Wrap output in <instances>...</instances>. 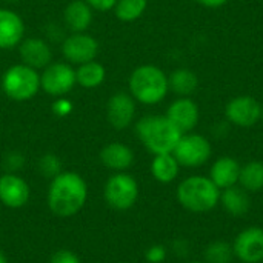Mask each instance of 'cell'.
Masks as SVG:
<instances>
[{"label": "cell", "mask_w": 263, "mask_h": 263, "mask_svg": "<svg viewBox=\"0 0 263 263\" xmlns=\"http://www.w3.org/2000/svg\"><path fill=\"white\" fill-rule=\"evenodd\" d=\"M88 185L74 171H62L51 179L48 188V206L59 217L76 216L86 203Z\"/></svg>", "instance_id": "obj_1"}, {"label": "cell", "mask_w": 263, "mask_h": 263, "mask_svg": "<svg viewBox=\"0 0 263 263\" xmlns=\"http://www.w3.org/2000/svg\"><path fill=\"white\" fill-rule=\"evenodd\" d=\"M136 134L151 154L173 153L183 133L166 116H145L136 122Z\"/></svg>", "instance_id": "obj_2"}, {"label": "cell", "mask_w": 263, "mask_h": 263, "mask_svg": "<svg viewBox=\"0 0 263 263\" xmlns=\"http://www.w3.org/2000/svg\"><path fill=\"white\" fill-rule=\"evenodd\" d=\"M129 94L142 105H157L170 92L168 76L156 65H140L129 74Z\"/></svg>", "instance_id": "obj_3"}, {"label": "cell", "mask_w": 263, "mask_h": 263, "mask_svg": "<svg viewBox=\"0 0 263 263\" xmlns=\"http://www.w3.org/2000/svg\"><path fill=\"white\" fill-rule=\"evenodd\" d=\"M179 203L191 213H208L219 205L220 190L205 176H190L177 186Z\"/></svg>", "instance_id": "obj_4"}, {"label": "cell", "mask_w": 263, "mask_h": 263, "mask_svg": "<svg viewBox=\"0 0 263 263\" xmlns=\"http://www.w3.org/2000/svg\"><path fill=\"white\" fill-rule=\"evenodd\" d=\"M0 88L3 94L12 102L32 100L40 88V72L25 63H14L2 72Z\"/></svg>", "instance_id": "obj_5"}, {"label": "cell", "mask_w": 263, "mask_h": 263, "mask_svg": "<svg viewBox=\"0 0 263 263\" xmlns=\"http://www.w3.org/2000/svg\"><path fill=\"white\" fill-rule=\"evenodd\" d=\"M103 196L111 208L126 211L133 208L139 199V183L128 173H116L106 180Z\"/></svg>", "instance_id": "obj_6"}, {"label": "cell", "mask_w": 263, "mask_h": 263, "mask_svg": "<svg viewBox=\"0 0 263 263\" xmlns=\"http://www.w3.org/2000/svg\"><path fill=\"white\" fill-rule=\"evenodd\" d=\"M76 85V69L68 62H51L40 72V88L51 97L69 94Z\"/></svg>", "instance_id": "obj_7"}, {"label": "cell", "mask_w": 263, "mask_h": 263, "mask_svg": "<svg viewBox=\"0 0 263 263\" xmlns=\"http://www.w3.org/2000/svg\"><path fill=\"white\" fill-rule=\"evenodd\" d=\"M173 154L180 163V166L199 168L210 160L213 148L206 137L196 133H186L180 137Z\"/></svg>", "instance_id": "obj_8"}, {"label": "cell", "mask_w": 263, "mask_h": 263, "mask_svg": "<svg viewBox=\"0 0 263 263\" xmlns=\"http://www.w3.org/2000/svg\"><path fill=\"white\" fill-rule=\"evenodd\" d=\"M100 45L89 32H71L62 42V55L72 66L96 60Z\"/></svg>", "instance_id": "obj_9"}, {"label": "cell", "mask_w": 263, "mask_h": 263, "mask_svg": "<svg viewBox=\"0 0 263 263\" xmlns=\"http://www.w3.org/2000/svg\"><path fill=\"white\" fill-rule=\"evenodd\" d=\"M137 102L129 92L125 91H117L112 96H109L106 102V120L108 123L117 129H126L134 123L136 112H137Z\"/></svg>", "instance_id": "obj_10"}, {"label": "cell", "mask_w": 263, "mask_h": 263, "mask_svg": "<svg viewBox=\"0 0 263 263\" xmlns=\"http://www.w3.org/2000/svg\"><path fill=\"white\" fill-rule=\"evenodd\" d=\"M225 117L231 125L251 128L262 117V105L251 96H237L227 103Z\"/></svg>", "instance_id": "obj_11"}, {"label": "cell", "mask_w": 263, "mask_h": 263, "mask_svg": "<svg viewBox=\"0 0 263 263\" xmlns=\"http://www.w3.org/2000/svg\"><path fill=\"white\" fill-rule=\"evenodd\" d=\"M233 253L242 263L263 262V228L248 227L233 242Z\"/></svg>", "instance_id": "obj_12"}, {"label": "cell", "mask_w": 263, "mask_h": 263, "mask_svg": "<svg viewBox=\"0 0 263 263\" xmlns=\"http://www.w3.org/2000/svg\"><path fill=\"white\" fill-rule=\"evenodd\" d=\"M20 62L40 71L52 62V49L49 43L40 37H25L17 46Z\"/></svg>", "instance_id": "obj_13"}, {"label": "cell", "mask_w": 263, "mask_h": 263, "mask_svg": "<svg viewBox=\"0 0 263 263\" xmlns=\"http://www.w3.org/2000/svg\"><path fill=\"white\" fill-rule=\"evenodd\" d=\"M25 22L20 14L9 8H0V49L17 48L25 39Z\"/></svg>", "instance_id": "obj_14"}, {"label": "cell", "mask_w": 263, "mask_h": 263, "mask_svg": "<svg viewBox=\"0 0 263 263\" xmlns=\"http://www.w3.org/2000/svg\"><path fill=\"white\" fill-rule=\"evenodd\" d=\"M29 185L15 173H5L0 177V202L12 210L22 208L29 200Z\"/></svg>", "instance_id": "obj_15"}, {"label": "cell", "mask_w": 263, "mask_h": 263, "mask_svg": "<svg viewBox=\"0 0 263 263\" xmlns=\"http://www.w3.org/2000/svg\"><path fill=\"white\" fill-rule=\"evenodd\" d=\"M183 134L191 133L200 119V111L197 103L190 97H179L170 103L165 114Z\"/></svg>", "instance_id": "obj_16"}, {"label": "cell", "mask_w": 263, "mask_h": 263, "mask_svg": "<svg viewBox=\"0 0 263 263\" xmlns=\"http://www.w3.org/2000/svg\"><path fill=\"white\" fill-rule=\"evenodd\" d=\"M99 159L105 168L116 173H125L134 163V151L122 142H111L100 149Z\"/></svg>", "instance_id": "obj_17"}, {"label": "cell", "mask_w": 263, "mask_h": 263, "mask_svg": "<svg viewBox=\"0 0 263 263\" xmlns=\"http://www.w3.org/2000/svg\"><path fill=\"white\" fill-rule=\"evenodd\" d=\"M240 163L230 156L219 157L210 170V179L213 183L222 191L227 188H231L234 185H239V177H240Z\"/></svg>", "instance_id": "obj_18"}, {"label": "cell", "mask_w": 263, "mask_h": 263, "mask_svg": "<svg viewBox=\"0 0 263 263\" xmlns=\"http://www.w3.org/2000/svg\"><path fill=\"white\" fill-rule=\"evenodd\" d=\"M92 11L85 0H71L63 9V23L71 32H86L94 18Z\"/></svg>", "instance_id": "obj_19"}, {"label": "cell", "mask_w": 263, "mask_h": 263, "mask_svg": "<svg viewBox=\"0 0 263 263\" xmlns=\"http://www.w3.org/2000/svg\"><path fill=\"white\" fill-rule=\"evenodd\" d=\"M219 205H222L223 211L233 217H243L248 214L251 208V200L248 191H245L240 185H234L231 188L220 191Z\"/></svg>", "instance_id": "obj_20"}, {"label": "cell", "mask_w": 263, "mask_h": 263, "mask_svg": "<svg viewBox=\"0 0 263 263\" xmlns=\"http://www.w3.org/2000/svg\"><path fill=\"white\" fill-rule=\"evenodd\" d=\"M105 79L106 69L97 60L86 62L76 68V82L83 89H96L103 85Z\"/></svg>", "instance_id": "obj_21"}, {"label": "cell", "mask_w": 263, "mask_h": 263, "mask_svg": "<svg viewBox=\"0 0 263 263\" xmlns=\"http://www.w3.org/2000/svg\"><path fill=\"white\" fill-rule=\"evenodd\" d=\"M180 163L173 153L156 154L151 162V174L160 183H171L179 177Z\"/></svg>", "instance_id": "obj_22"}, {"label": "cell", "mask_w": 263, "mask_h": 263, "mask_svg": "<svg viewBox=\"0 0 263 263\" xmlns=\"http://www.w3.org/2000/svg\"><path fill=\"white\" fill-rule=\"evenodd\" d=\"M168 83L170 89L179 97H190L196 92L199 86V79L194 71L188 68H179L168 76Z\"/></svg>", "instance_id": "obj_23"}, {"label": "cell", "mask_w": 263, "mask_h": 263, "mask_svg": "<svg viewBox=\"0 0 263 263\" xmlns=\"http://www.w3.org/2000/svg\"><path fill=\"white\" fill-rule=\"evenodd\" d=\"M239 185L248 193H259L263 190V162L251 160L240 168Z\"/></svg>", "instance_id": "obj_24"}, {"label": "cell", "mask_w": 263, "mask_h": 263, "mask_svg": "<svg viewBox=\"0 0 263 263\" xmlns=\"http://www.w3.org/2000/svg\"><path fill=\"white\" fill-rule=\"evenodd\" d=\"M148 8V0H117L114 14L120 22L129 23L139 20Z\"/></svg>", "instance_id": "obj_25"}, {"label": "cell", "mask_w": 263, "mask_h": 263, "mask_svg": "<svg viewBox=\"0 0 263 263\" xmlns=\"http://www.w3.org/2000/svg\"><path fill=\"white\" fill-rule=\"evenodd\" d=\"M203 257L205 263H231L234 257L233 245L225 240H214L205 248Z\"/></svg>", "instance_id": "obj_26"}, {"label": "cell", "mask_w": 263, "mask_h": 263, "mask_svg": "<svg viewBox=\"0 0 263 263\" xmlns=\"http://www.w3.org/2000/svg\"><path fill=\"white\" fill-rule=\"evenodd\" d=\"M39 171L42 176L48 179H54L57 174L62 173V162L55 154H43L39 160Z\"/></svg>", "instance_id": "obj_27"}, {"label": "cell", "mask_w": 263, "mask_h": 263, "mask_svg": "<svg viewBox=\"0 0 263 263\" xmlns=\"http://www.w3.org/2000/svg\"><path fill=\"white\" fill-rule=\"evenodd\" d=\"M51 111L57 117H68L74 111V103L69 99H66L65 96L55 97V100L51 105Z\"/></svg>", "instance_id": "obj_28"}, {"label": "cell", "mask_w": 263, "mask_h": 263, "mask_svg": "<svg viewBox=\"0 0 263 263\" xmlns=\"http://www.w3.org/2000/svg\"><path fill=\"white\" fill-rule=\"evenodd\" d=\"M23 163H25V157L20 153H17V151L8 153L5 156V159H3V165H5V168H6L8 173H15L17 170L22 168Z\"/></svg>", "instance_id": "obj_29"}, {"label": "cell", "mask_w": 263, "mask_h": 263, "mask_svg": "<svg viewBox=\"0 0 263 263\" xmlns=\"http://www.w3.org/2000/svg\"><path fill=\"white\" fill-rule=\"evenodd\" d=\"M145 259L149 263H162L166 259V250L162 245H153L145 251Z\"/></svg>", "instance_id": "obj_30"}, {"label": "cell", "mask_w": 263, "mask_h": 263, "mask_svg": "<svg viewBox=\"0 0 263 263\" xmlns=\"http://www.w3.org/2000/svg\"><path fill=\"white\" fill-rule=\"evenodd\" d=\"M49 263H82L77 254H74L69 250H59L52 254Z\"/></svg>", "instance_id": "obj_31"}, {"label": "cell", "mask_w": 263, "mask_h": 263, "mask_svg": "<svg viewBox=\"0 0 263 263\" xmlns=\"http://www.w3.org/2000/svg\"><path fill=\"white\" fill-rule=\"evenodd\" d=\"M94 11L99 12H108L111 9H114L117 0H85Z\"/></svg>", "instance_id": "obj_32"}, {"label": "cell", "mask_w": 263, "mask_h": 263, "mask_svg": "<svg viewBox=\"0 0 263 263\" xmlns=\"http://www.w3.org/2000/svg\"><path fill=\"white\" fill-rule=\"evenodd\" d=\"M199 5L205 6V8H220L223 6L228 0H196Z\"/></svg>", "instance_id": "obj_33"}, {"label": "cell", "mask_w": 263, "mask_h": 263, "mask_svg": "<svg viewBox=\"0 0 263 263\" xmlns=\"http://www.w3.org/2000/svg\"><path fill=\"white\" fill-rule=\"evenodd\" d=\"M174 250L177 251V254H180V256H186V251H188V243H186L183 239H180V240H177V242H176V245H174Z\"/></svg>", "instance_id": "obj_34"}, {"label": "cell", "mask_w": 263, "mask_h": 263, "mask_svg": "<svg viewBox=\"0 0 263 263\" xmlns=\"http://www.w3.org/2000/svg\"><path fill=\"white\" fill-rule=\"evenodd\" d=\"M0 263H8V259H6V256H5V253L0 250Z\"/></svg>", "instance_id": "obj_35"}, {"label": "cell", "mask_w": 263, "mask_h": 263, "mask_svg": "<svg viewBox=\"0 0 263 263\" xmlns=\"http://www.w3.org/2000/svg\"><path fill=\"white\" fill-rule=\"evenodd\" d=\"M2 2H6V3H15V2H20V0H2Z\"/></svg>", "instance_id": "obj_36"}, {"label": "cell", "mask_w": 263, "mask_h": 263, "mask_svg": "<svg viewBox=\"0 0 263 263\" xmlns=\"http://www.w3.org/2000/svg\"><path fill=\"white\" fill-rule=\"evenodd\" d=\"M260 120L263 122V105H262V117H260Z\"/></svg>", "instance_id": "obj_37"}, {"label": "cell", "mask_w": 263, "mask_h": 263, "mask_svg": "<svg viewBox=\"0 0 263 263\" xmlns=\"http://www.w3.org/2000/svg\"><path fill=\"white\" fill-rule=\"evenodd\" d=\"M191 263H205V262H199V260H194V262H191Z\"/></svg>", "instance_id": "obj_38"}, {"label": "cell", "mask_w": 263, "mask_h": 263, "mask_svg": "<svg viewBox=\"0 0 263 263\" xmlns=\"http://www.w3.org/2000/svg\"><path fill=\"white\" fill-rule=\"evenodd\" d=\"M0 82H2V74H0Z\"/></svg>", "instance_id": "obj_39"}, {"label": "cell", "mask_w": 263, "mask_h": 263, "mask_svg": "<svg viewBox=\"0 0 263 263\" xmlns=\"http://www.w3.org/2000/svg\"><path fill=\"white\" fill-rule=\"evenodd\" d=\"M262 263H263V262H262Z\"/></svg>", "instance_id": "obj_40"}]
</instances>
